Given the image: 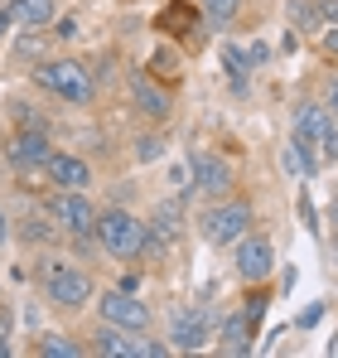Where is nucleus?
<instances>
[{"label":"nucleus","mask_w":338,"mask_h":358,"mask_svg":"<svg viewBox=\"0 0 338 358\" xmlns=\"http://www.w3.org/2000/svg\"><path fill=\"white\" fill-rule=\"evenodd\" d=\"M34 83L44 92H54L58 102H68V107H92V97H97L87 63L78 59H39L34 63Z\"/></svg>","instance_id":"f257e3e1"},{"label":"nucleus","mask_w":338,"mask_h":358,"mask_svg":"<svg viewBox=\"0 0 338 358\" xmlns=\"http://www.w3.org/2000/svg\"><path fill=\"white\" fill-rule=\"evenodd\" d=\"M92 233H97V242H102L112 257H140L150 223H140V218L126 213V208H102L97 223H92Z\"/></svg>","instance_id":"f03ea898"},{"label":"nucleus","mask_w":338,"mask_h":358,"mask_svg":"<svg viewBox=\"0 0 338 358\" xmlns=\"http://www.w3.org/2000/svg\"><path fill=\"white\" fill-rule=\"evenodd\" d=\"M251 218L256 213H251L247 199H213V208L198 223H203V238L213 242V247H232L242 233H251Z\"/></svg>","instance_id":"7ed1b4c3"},{"label":"nucleus","mask_w":338,"mask_h":358,"mask_svg":"<svg viewBox=\"0 0 338 358\" xmlns=\"http://www.w3.org/2000/svg\"><path fill=\"white\" fill-rule=\"evenodd\" d=\"M44 296H49L54 310H82V305L92 300V276H87V271H78V266L54 262V266H49V276H44Z\"/></svg>","instance_id":"20e7f679"},{"label":"nucleus","mask_w":338,"mask_h":358,"mask_svg":"<svg viewBox=\"0 0 338 358\" xmlns=\"http://www.w3.org/2000/svg\"><path fill=\"white\" fill-rule=\"evenodd\" d=\"M49 213H54L58 233H73V238H87V233H92V223H97V208L87 203V194H82V189H58L54 203H49Z\"/></svg>","instance_id":"39448f33"},{"label":"nucleus","mask_w":338,"mask_h":358,"mask_svg":"<svg viewBox=\"0 0 338 358\" xmlns=\"http://www.w3.org/2000/svg\"><path fill=\"white\" fill-rule=\"evenodd\" d=\"M102 320L107 324H121V329H131V334H145L150 329V305L145 300H135V291H102Z\"/></svg>","instance_id":"423d86ee"},{"label":"nucleus","mask_w":338,"mask_h":358,"mask_svg":"<svg viewBox=\"0 0 338 358\" xmlns=\"http://www.w3.org/2000/svg\"><path fill=\"white\" fill-rule=\"evenodd\" d=\"M189 175H193V194H203V199H223L232 189V165L223 155H213V150H193Z\"/></svg>","instance_id":"0eeeda50"},{"label":"nucleus","mask_w":338,"mask_h":358,"mask_svg":"<svg viewBox=\"0 0 338 358\" xmlns=\"http://www.w3.org/2000/svg\"><path fill=\"white\" fill-rule=\"evenodd\" d=\"M271 266H276V247H271L266 238H251V233H242V238H237V276H242L247 286L266 281V276H271Z\"/></svg>","instance_id":"6e6552de"},{"label":"nucleus","mask_w":338,"mask_h":358,"mask_svg":"<svg viewBox=\"0 0 338 358\" xmlns=\"http://www.w3.org/2000/svg\"><path fill=\"white\" fill-rule=\"evenodd\" d=\"M5 155H10V165H15V170H39V165L54 155V145H49V131L20 126V131H15V141L5 145Z\"/></svg>","instance_id":"1a4fd4ad"},{"label":"nucleus","mask_w":338,"mask_h":358,"mask_svg":"<svg viewBox=\"0 0 338 358\" xmlns=\"http://www.w3.org/2000/svg\"><path fill=\"white\" fill-rule=\"evenodd\" d=\"M208 310H174V324H169V349H203L208 344Z\"/></svg>","instance_id":"9d476101"},{"label":"nucleus","mask_w":338,"mask_h":358,"mask_svg":"<svg viewBox=\"0 0 338 358\" xmlns=\"http://www.w3.org/2000/svg\"><path fill=\"white\" fill-rule=\"evenodd\" d=\"M131 97H135V107H140L150 121H165L169 117V92H165V87H155L150 73H131Z\"/></svg>","instance_id":"9b49d317"},{"label":"nucleus","mask_w":338,"mask_h":358,"mask_svg":"<svg viewBox=\"0 0 338 358\" xmlns=\"http://www.w3.org/2000/svg\"><path fill=\"white\" fill-rule=\"evenodd\" d=\"M92 349L107 358H140V339H131V329H121V324H97V334H92Z\"/></svg>","instance_id":"f8f14e48"},{"label":"nucleus","mask_w":338,"mask_h":358,"mask_svg":"<svg viewBox=\"0 0 338 358\" xmlns=\"http://www.w3.org/2000/svg\"><path fill=\"white\" fill-rule=\"evenodd\" d=\"M44 170H49V179H54L58 189H87V184H92V170H87L78 155H63V150H54V155L44 160Z\"/></svg>","instance_id":"ddd939ff"},{"label":"nucleus","mask_w":338,"mask_h":358,"mask_svg":"<svg viewBox=\"0 0 338 358\" xmlns=\"http://www.w3.org/2000/svg\"><path fill=\"white\" fill-rule=\"evenodd\" d=\"M5 10H10V24H24V29H44V24H54L58 0H5Z\"/></svg>","instance_id":"4468645a"},{"label":"nucleus","mask_w":338,"mask_h":358,"mask_svg":"<svg viewBox=\"0 0 338 358\" xmlns=\"http://www.w3.org/2000/svg\"><path fill=\"white\" fill-rule=\"evenodd\" d=\"M155 24H160L165 34H179V39H184V34H198V29H203V10L179 5V0H174V5L160 10V20H155Z\"/></svg>","instance_id":"2eb2a0df"},{"label":"nucleus","mask_w":338,"mask_h":358,"mask_svg":"<svg viewBox=\"0 0 338 358\" xmlns=\"http://www.w3.org/2000/svg\"><path fill=\"white\" fill-rule=\"evenodd\" d=\"M218 339H223L227 354H251V339H256V324L237 310V315H227L223 324H218Z\"/></svg>","instance_id":"dca6fc26"},{"label":"nucleus","mask_w":338,"mask_h":358,"mask_svg":"<svg viewBox=\"0 0 338 358\" xmlns=\"http://www.w3.org/2000/svg\"><path fill=\"white\" fill-rule=\"evenodd\" d=\"M324 126H329V107H319V102H300V107H295V136H300V141L314 145Z\"/></svg>","instance_id":"f3484780"},{"label":"nucleus","mask_w":338,"mask_h":358,"mask_svg":"<svg viewBox=\"0 0 338 358\" xmlns=\"http://www.w3.org/2000/svg\"><path fill=\"white\" fill-rule=\"evenodd\" d=\"M184 223H189V218H184V203H169V199L155 208V218H150V228H155L165 242H179V238H184Z\"/></svg>","instance_id":"a211bd4d"},{"label":"nucleus","mask_w":338,"mask_h":358,"mask_svg":"<svg viewBox=\"0 0 338 358\" xmlns=\"http://www.w3.org/2000/svg\"><path fill=\"white\" fill-rule=\"evenodd\" d=\"M281 165L290 170V175H300V179H309L314 170H319V160L309 155V141H300V136H290V145L281 150Z\"/></svg>","instance_id":"6ab92c4d"},{"label":"nucleus","mask_w":338,"mask_h":358,"mask_svg":"<svg viewBox=\"0 0 338 358\" xmlns=\"http://www.w3.org/2000/svg\"><path fill=\"white\" fill-rule=\"evenodd\" d=\"M150 73H155V78H165V83H179V78H184V59H179L169 44H160V49L150 54Z\"/></svg>","instance_id":"aec40b11"},{"label":"nucleus","mask_w":338,"mask_h":358,"mask_svg":"<svg viewBox=\"0 0 338 358\" xmlns=\"http://www.w3.org/2000/svg\"><path fill=\"white\" fill-rule=\"evenodd\" d=\"M198 10H203V20H208L213 29H227V24L237 20L242 0H198Z\"/></svg>","instance_id":"412c9836"},{"label":"nucleus","mask_w":338,"mask_h":358,"mask_svg":"<svg viewBox=\"0 0 338 358\" xmlns=\"http://www.w3.org/2000/svg\"><path fill=\"white\" fill-rule=\"evenodd\" d=\"M285 15H290V24H295V29H324V20H319V5H314V0H290V5H285Z\"/></svg>","instance_id":"4be33fe9"},{"label":"nucleus","mask_w":338,"mask_h":358,"mask_svg":"<svg viewBox=\"0 0 338 358\" xmlns=\"http://www.w3.org/2000/svg\"><path fill=\"white\" fill-rule=\"evenodd\" d=\"M223 63H227V78H232V87L242 92V87H247V68H251L247 49H237V44H223Z\"/></svg>","instance_id":"5701e85b"},{"label":"nucleus","mask_w":338,"mask_h":358,"mask_svg":"<svg viewBox=\"0 0 338 358\" xmlns=\"http://www.w3.org/2000/svg\"><path fill=\"white\" fill-rule=\"evenodd\" d=\"M20 233H24L29 242H54V238H58V223H44L39 213H29V218L20 223Z\"/></svg>","instance_id":"b1692460"},{"label":"nucleus","mask_w":338,"mask_h":358,"mask_svg":"<svg viewBox=\"0 0 338 358\" xmlns=\"http://www.w3.org/2000/svg\"><path fill=\"white\" fill-rule=\"evenodd\" d=\"M39 354H49V358H78L82 349L68 339V334H44V344H39Z\"/></svg>","instance_id":"393cba45"},{"label":"nucleus","mask_w":338,"mask_h":358,"mask_svg":"<svg viewBox=\"0 0 338 358\" xmlns=\"http://www.w3.org/2000/svg\"><path fill=\"white\" fill-rule=\"evenodd\" d=\"M314 145H319V155L334 165V160H338V117H329V126L319 131V141H314Z\"/></svg>","instance_id":"a878e982"},{"label":"nucleus","mask_w":338,"mask_h":358,"mask_svg":"<svg viewBox=\"0 0 338 358\" xmlns=\"http://www.w3.org/2000/svg\"><path fill=\"white\" fill-rule=\"evenodd\" d=\"M15 59H29V63H39V59H44V39H39V34L29 29V34H24V39L15 44Z\"/></svg>","instance_id":"bb28decb"},{"label":"nucleus","mask_w":338,"mask_h":358,"mask_svg":"<svg viewBox=\"0 0 338 358\" xmlns=\"http://www.w3.org/2000/svg\"><path fill=\"white\" fill-rule=\"evenodd\" d=\"M266 300H271V296H261V291H251V296H247V305H242V315H247V320H251L256 329H261V320H266Z\"/></svg>","instance_id":"cd10ccee"},{"label":"nucleus","mask_w":338,"mask_h":358,"mask_svg":"<svg viewBox=\"0 0 338 358\" xmlns=\"http://www.w3.org/2000/svg\"><path fill=\"white\" fill-rule=\"evenodd\" d=\"M160 155V136H140L135 141V160H155Z\"/></svg>","instance_id":"c85d7f7f"},{"label":"nucleus","mask_w":338,"mask_h":358,"mask_svg":"<svg viewBox=\"0 0 338 358\" xmlns=\"http://www.w3.org/2000/svg\"><path fill=\"white\" fill-rule=\"evenodd\" d=\"M314 5H319V20L324 24H338V0H314Z\"/></svg>","instance_id":"c756f323"},{"label":"nucleus","mask_w":338,"mask_h":358,"mask_svg":"<svg viewBox=\"0 0 338 358\" xmlns=\"http://www.w3.org/2000/svg\"><path fill=\"white\" fill-rule=\"evenodd\" d=\"M54 34H58V39H78V20H58Z\"/></svg>","instance_id":"7c9ffc66"},{"label":"nucleus","mask_w":338,"mask_h":358,"mask_svg":"<svg viewBox=\"0 0 338 358\" xmlns=\"http://www.w3.org/2000/svg\"><path fill=\"white\" fill-rule=\"evenodd\" d=\"M247 59H251V68H256V63L271 59V49H266V44H251V49H247Z\"/></svg>","instance_id":"2f4dec72"},{"label":"nucleus","mask_w":338,"mask_h":358,"mask_svg":"<svg viewBox=\"0 0 338 358\" xmlns=\"http://www.w3.org/2000/svg\"><path fill=\"white\" fill-rule=\"evenodd\" d=\"M319 315H324V305H309V310H304V315H300V329H309V324H314V320H319Z\"/></svg>","instance_id":"473e14b6"},{"label":"nucleus","mask_w":338,"mask_h":358,"mask_svg":"<svg viewBox=\"0 0 338 358\" xmlns=\"http://www.w3.org/2000/svg\"><path fill=\"white\" fill-rule=\"evenodd\" d=\"M324 49L338 59V24H329V29H324Z\"/></svg>","instance_id":"72a5a7b5"},{"label":"nucleus","mask_w":338,"mask_h":358,"mask_svg":"<svg viewBox=\"0 0 338 358\" xmlns=\"http://www.w3.org/2000/svg\"><path fill=\"white\" fill-rule=\"evenodd\" d=\"M329 117H338V78L329 83Z\"/></svg>","instance_id":"f704fd0d"},{"label":"nucleus","mask_w":338,"mask_h":358,"mask_svg":"<svg viewBox=\"0 0 338 358\" xmlns=\"http://www.w3.org/2000/svg\"><path fill=\"white\" fill-rule=\"evenodd\" d=\"M5 29H10V10L0 5V34H5Z\"/></svg>","instance_id":"c9c22d12"},{"label":"nucleus","mask_w":338,"mask_h":358,"mask_svg":"<svg viewBox=\"0 0 338 358\" xmlns=\"http://www.w3.org/2000/svg\"><path fill=\"white\" fill-rule=\"evenodd\" d=\"M5 238H10V228H5V213H0V242H5Z\"/></svg>","instance_id":"e433bc0d"},{"label":"nucleus","mask_w":338,"mask_h":358,"mask_svg":"<svg viewBox=\"0 0 338 358\" xmlns=\"http://www.w3.org/2000/svg\"><path fill=\"white\" fill-rule=\"evenodd\" d=\"M329 354H338V334H334V339H329Z\"/></svg>","instance_id":"4c0bfd02"},{"label":"nucleus","mask_w":338,"mask_h":358,"mask_svg":"<svg viewBox=\"0 0 338 358\" xmlns=\"http://www.w3.org/2000/svg\"><path fill=\"white\" fill-rule=\"evenodd\" d=\"M334 223H338V203H334Z\"/></svg>","instance_id":"58836bf2"},{"label":"nucleus","mask_w":338,"mask_h":358,"mask_svg":"<svg viewBox=\"0 0 338 358\" xmlns=\"http://www.w3.org/2000/svg\"><path fill=\"white\" fill-rule=\"evenodd\" d=\"M0 5H5V0H0Z\"/></svg>","instance_id":"ea45409f"}]
</instances>
